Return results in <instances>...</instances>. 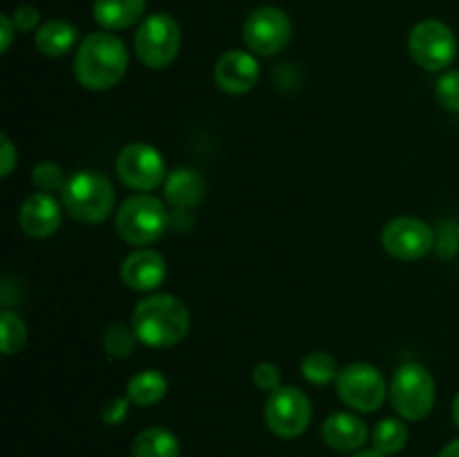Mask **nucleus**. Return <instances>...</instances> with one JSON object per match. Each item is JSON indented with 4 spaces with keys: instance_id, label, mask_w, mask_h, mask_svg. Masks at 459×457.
<instances>
[{
    "instance_id": "obj_1",
    "label": "nucleus",
    "mask_w": 459,
    "mask_h": 457,
    "mask_svg": "<svg viewBox=\"0 0 459 457\" xmlns=\"http://www.w3.org/2000/svg\"><path fill=\"white\" fill-rule=\"evenodd\" d=\"M128 70V49L112 31H94L81 40L74 54V76L85 90H110Z\"/></svg>"
},
{
    "instance_id": "obj_2",
    "label": "nucleus",
    "mask_w": 459,
    "mask_h": 457,
    "mask_svg": "<svg viewBox=\"0 0 459 457\" xmlns=\"http://www.w3.org/2000/svg\"><path fill=\"white\" fill-rule=\"evenodd\" d=\"M191 327L186 305L173 294H155L143 298L133 312V330L148 348H173Z\"/></svg>"
},
{
    "instance_id": "obj_3",
    "label": "nucleus",
    "mask_w": 459,
    "mask_h": 457,
    "mask_svg": "<svg viewBox=\"0 0 459 457\" xmlns=\"http://www.w3.org/2000/svg\"><path fill=\"white\" fill-rule=\"evenodd\" d=\"M61 193L67 213L83 224L103 222L115 206V188L110 179L97 170L74 173Z\"/></svg>"
},
{
    "instance_id": "obj_4",
    "label": "nucleus",
    "mask_w": 459,
    "mask_h": 457,
    "mask_svg": "<svg viewBox=\"0 0 459 457\" xmlns=\"http://www.w3.org/2000/svg\"><path fill=\"white\" fill-rule=\"evenodd\" d=\"M170 227V213L157 197L133 195L117 211V233L134 246H146L160 240Z\"/></svg>"
},
{
    "instance_id": "obj_5",
    "label": "nucleus",
    "mask_w": 459,
    "mask_h": 457,
    "mask_svg": "<svg viewBox=\"0 0 459 457\" xmlns=\"http://www.w3.org/2000/svg\"><path fill=\"white\" fill-rule=\"evenodd\" d=\"M179 47H182V30L170 13H151L148 18H143L134 34L137 58L151 70L169 67L178 58Z\"/></svg>"
},
{
    "instance_id": "obj_6",
    "label": "nucleus",
    "mask_w": 459,
    "mask_h": 457,
    "mask_svg": "<svg viewBox=\"0 0 459 457\" xmlns=\"http://www.w3.org/2000/svg\"><path fill=\"white\" fill-rule=\"evenodd\" d=\"M390 403L394 412L408 421H420L435 406V381L420 363H406L390 381Z\"/></svg>"
},
{
    "instance_id": "obj_7",
    "label": "nucleus",
    "mask_w": 459,
    "mask_h": 457,
    "mask_svg": "<svg viewBox=\"0 0 459 457\" xmlns=\"http://www.w3.org/2000/svg\"><path fill=\"white\" fill-rule=\"evenodd\" d=\"M312 403L296 385H281L264 401V424L276 437L296 439L309 428Z\"/></svg>"
},
{
    "instance_id": "obj_8",
    "label": "nucleus",
    "mask_w": 459,
    "mask_h": 457,
    "mask_svg": "<svg viewBox=\"0 0 459 457\" xmlns=\"http://www.w3.org/2000/svg\"><path fill=\"white\" fill-rule=\"evenodd\" d=\"M408 52L412 61L429 72H442L457 56V39L442 21H421L408 34Z\"/></svg>"
},
{
    "instance_id": "obj_9",
    "label": "nucleus",
    "mask_w": 459,
    "mask_h": 457,
    "mask_svg": "<svg viewBox=\"0 0 459 457\" xmlns=\"http://www.w3.org/2000/svg\"><path fill=\"white\" fill-rule=\"evenodd\" d=\"M385 381L370 363H352L336 376V394L348 408L359 412H372L385 401Z\"/></svg>"
},
{
    "instance_id": "obj_10",
    "label": "nucleus",
    "mask_w": 459,
    "mask_h": 457,
    "mask_svg": "<svg viewBox=\"0 0 459 457\" xmlns=\"http://www.w3.org/2000/svg\"><path fill=\"white\" fill-rule=\"evenodd\" d=\"M242 39L251 49V54L258 56H273L282 52L291 40V21L282 9L264 4L254 9L242 27Z\"/></svg>"
},
{
    "instance_id": "obj_11",
    "label": "nucleus",
    "mask_w": 459,
    "mask_h": 457,
    "mask_svg": "<svg viewBox=\"0 0 459 457\" xmlns=\"http://www.w3.org/2000/svg\"><path fill=\"white\" fill-rule=\"evenodd\" d=\"M117 175L128 188L139 193L155 191L166 182V164L160 151L148 143H128L117 157Z\"/></svg>"
},
{
    "instance_id": "obj_12",
    "label": "nucleus",
    "mask_w": 459,
    "mask_h": 457,
    "mask_svg": "<svg viewBox=\"0 0 459 457\" xmlns=\"http://www.w3.org/2000/svg\"><path fill=\"white\" fill-rule=\"evenodd\" d=\"M381 240H384L385 251L393 258L403 260V263L424 258V255L430 254V249L435 245L433 228L424 220L411 218V215L390 220L385 224Z\"/></svg>"
},
{
    "instance_id": "obj_13",
    "label": "nucleus",
    "mask_w": 459,
    "mask_h": 457,
    "mask_svg": "<svg viewBox=\"0 0 459 457\" xmlns=\"http://www.w3.org/2000/svg\"><path fill=\"white\" fill-rule=\"evenodd\" d=\"M215 83L227 94H247L255 88L260 76V65L251 52L229 49L215 63Z\"/></svg>"
},
{
    "instance_id": "obj_14",
    "label": "nucleus",
    "mask_w": 459,
    "mask_h": 457,
    "mask_svg": "<svg viewBox=\"0 0 459 457\" xmlns=\"http://www.w3.org/2000/svg\"><path fill=\"white\" fill-rule=\"evenodd\" d=\"M166 260L152 249H137L121 263V280L133 291H152L164 282Z\"/></svg>"
},
{
    "instance_id": "obj_15",
    "label": "nucleus",
    "mask_w": 459,
    "mask_h": 457,
    "mask_svg": "<svg viewBox=\"0 0 459 457\" xmlns=\"http://www.w3.org/2000/svg\"><path fill=\"white\" fill-rule=\"evenodd\" d=\"M21 228L31 237H48L61 227V206L48 193H34L18 211Z\"/></svg>"
},
{
    "instance_id": "obj_16",
    "label": "nucleus",
    "mask_w": 459,
    "mask_h": 457,
    "mask_svg": "<svg viewBox=\"0 0 459 457\" xmlns=\"http://www.w3.org/2000/svg\"><path fill=\"white\" fill-rule=\"evenodd\" d=\"M323 442L336 453H354L366 444L368 426L366 421L352 412H334L325 419L321 428Z\"/></svg>"
},
{
    "instance_id": "obj_17",
    "label": "nucleus",
    "mask_w": 459,
    "mask_h": 457,
    "mask_svg": "<svg viewBox=\"0 0 459 457\" xmlns=\"http://www.w3.org/2000/svg\"><path fill=\"white\" fill-rule=\"evenodd\" d=\"M206 184L202 175L193 168H175L164 182V197L175 211H188L204 197Z\"/></svg>"
},
{
    "instance_id": "obj_18",
    "label": "nucleus",
    "mask_w": 459,
    "mask_h": 457,
    "mask_svg": "<svg viewBox=\"0 0 459 457\" xmlns=\"http://www.w3.org/2000/svg\"><path fill=\"white\" fill-rule=\"evenodd\" d=\"M146 12V0H94L92 18L106 31L128 30Z\"/></svg>"
},
{
    "instance_id": "obj_19",
    "label": "nucleus",
    "mask_w": 459,
    "mask_h": 457,
    "mask_svg": "<svg viewBox=\"0 0 459 457\" xmlns=\"http://www.w3.org/2000/svg\"><path fill=\"white\" fill-rule=\"evenodd\" d=\"M79 40V30L67 21H48L36 30V49L45 56H65Z\"/></svg>"
},
{
    "instance_id": "obj_20",
    "label": "nucleus",
    "mask_w": 459,
    "mask_h": 457,
    "mask_svg": "<svg viewBox=\"0 0 459 457\" xmlns=\"http://www.w3.org/2000/svg\"><path fill=\"white\" fill-rule=\"evenodd\" d=\"M169 392V381L160 370H143L134 375L126 385V397L139 408H148L160 403Z\"/></svg>"
},
{
    "instance_id": "obj_21",
    "label": "nucleus",
    "mask_w": 459,
    "mask_h": 457,
    "mask_svg": "<svg viewBox=\"0 0 459 457\" xmlns=\"http://www.w3.org/2000/svg\"><path fill=\"white\" fill-rule=\"evenodd\" d=\"M179 439L161 426L142 430L133 442V457H179Z\"/></svg>"
},
{
    "instance_id": "obj_22",
    "label": "nucleus",
    "mask_w": 459,
    "mask_h": 457,
    "mask_svg": "<svg viewBox=\"0 0 459 457\" xmlns=\"http://www.w3.org/2000/svg\"><path fill=\"white\" fill-rule=\"evenodd\" d=\"M408 444V428L402 419H381L372 430V446L379 451L381 455H397L406 448Z\"/></svg>"
},
{
    "instance_id": "obj_23",
    "label": "nucleus",
    "mask_w": 459,
    "mask_h": 457,
    "mask_svg": "<svg viewBox=\"0 0 459 457\" xmlns=\"http://www.w3.org/2000/svg\"><path fill=\"white\" fill-rule=\"evenodd\" d=\"M300 372L305 379L314 385H325L330 381H336L339 376V366L336 358L327 352H309L307 357L300 361Z\"/></svg>"
},
{
    "instance_id": "obj_24",
    "label": "nucleus",
    "mask_w": 459,
    "mask_h": 457,
    "mask_svg": "<svg viewBox=\"0 0 459 457\" xmlns=\"http://www.w3.org/2000/svg\"><path fill=\"white\" fill-rule=\"evenodd\" d=\"M27 343V327L21 318L13 312H7L4 309L0 314V348H3V354H16L21 352L22 345Z\"/></svg>"
},
{
    "instance_id": "obj_25",
    "label": "nucleus",
    "mask_w": 459,
    "mask_h": 457,
    "mask_svg": "<svg viewBox=\"0 0 459 457\" xmlns=\"http://www.w3.org/2000/svg\"><path fill=\"white\" fill-rule=\"evenodd\" d=\"M137 341L139 339L133 327L124 325V323H112L106 330V334H103V348H106V352L110 357L126 358L134 352Z\"/></svg>"
},
{
    "instance_id": "obj_26",
    "label": "nucleus",
    "mask_w": 459,
    "mask_h": 457,
    "mask_svg": "<svg viewBox=\"0 0 459 457\" xmlns=\"http://www.w3.org/2000/svg\"><path fill=\"white\" fill-rule=\"evenodd\" d=\"M31 182H34L43 193H52L63 191L67 179L58 164H54V161H40V164L31 170Z\"/></svg>"
},
{
    "instance_id": "obj_27",
    "label": "nucleus",
    "mask_w": 459,
    "mask_h": 457,
    "mask_svg": "<svg viewBox=\"0 0 459 457\" xmlns=\"http://www.w3.org/2000/svg\"><path fill=\"white\" fill-rule=\"evenodd\" d=\"M437 101L442 103V108L446 110L457 112L459 110V70H446L437 81Z\"/></svg>"
},
{
    "instance_id": "obj_28",
    "label": "nucleus",
    "mask_w": 459,
    "mask_h": 457,
    "mask_svg": "<svg viewBox=\"0 0 459 457\" xmlns=\"http://www.w3.org/2000/svg\"><path fill=\"white\" fill-rule=\"evenodd\" d=\"M251 379H254L255 388L264 390V392H273V390L281 388V370L269 361L258 363L251 372Z\"/></svg>"
},
{
    "instance_id": "obj_29",
    "label": "nucleus",
    "mask_w": 459,
    "mask_h": 457,
    "mask_svg": "<svg viewBox=\"0 0 459 457\" xmlns=\"http://www.w3.org/2000/svg\"><path fill=\"white\" fill-rule=\"evenodd\" d=\"M128 406H130L128 397H119V399H112V401H108L101 410L103 424H108V426L121 424V421L128 417Z\"/></svg>"
},
{
    "instance_id": "obj_30",
    "label": "nucleus",
    "mask_w": 459,
    "mask_h": 457,
    "mask_svg": "<svg viewBox=\"0 0 459 457\" xmlns=\"http://www.w3.org/2000/svg\"><path fill=\"white\" fill-rule=\"evenodd\" d=\"M12 21L18 31H31L36 25H39L40 13L39 9L31 7V4H22V7H18L16 12L12 13Z\"/></svg>"
},
{
    "instance_id": "obj_31",
    "label": "nucleus",
    "mask_w": 459,
    "mask_h": 457,
    "mask_svg": "<svg viewBox=\"0 0 459 457\" xmlns=\"http://www.w3.org/2000/svg\"><path fill=\"white\" fill-rule=\"evenodd\" d=\"M0 143H3V155H0V168H3V177H7V175L12 173L13 166H16V161H18L16 148H13L12 139H9L7 134H3V137H0Z\"/></svg>"
},
{
    "instance_id": "obj_32",
    "label": "nucleus",
    "mask_w": 459,
    "mask_h": 457,
    "mask_svg": "<svg viewBox=\"0 0 459 457\" xmlns=\"http://www.w3.org/2000/svg\"><path fill=\"white\" fill-rule=\"evenodd\" d=\"M13 31H16V25H13L12 16H7V13H3L0 16V34H3V43H0V52H7L9 45H12V39H13Z\"/></svg>"
},
{
    "instance_id": "obj_33",
    "label": "nucleus",
    "mask_w": 459,
    "mask_h": 457,
    "mask_svg": "<svg viewBox=\"0 0 459 457\" xmlns=\"http://www.w3.org/2000/svg\"><path fill=\"white\" fill-rule=\"evenodd\" d=\"M439 457H459V439L446 444V446L442 448V453H439Z\"/></svg>"
},
{
    "instance_id": "obj_34",
    "label": "nucleus",
    "mask_w": 459,
    "mask_h": 457,
    "mask_svg": "<svg viewBox=\"0 0 459 457\" xmlns=\"http://www.w3.org/2000/svg\"><path fill=\"white\" fill-rule=\"evenodd\" d=\"M352 457H385V455H381L379 451H375V448H372V451H359L357 455H352Z\"/></svg>"
},
{
    "instance_id": "obj_35",
    "label": "nucleus",
    "mask_w": 459,
    "mask_h": 457,
    "mask_svg": "<svg viewBox=\"0 0 459 457\" xmlns=\"http://www.w3.org/2000/svg\"><path fill=\"white\" fill-rule=\"evenodd\" d=\"M453 421H455V426L459 428V394L455 397V401H453Z\"/></svg>"
}]
</instances>
